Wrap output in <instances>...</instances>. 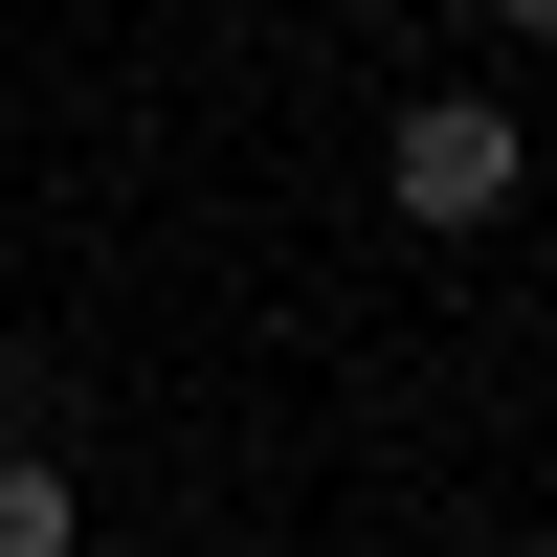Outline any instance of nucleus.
<instances>
[{"label": "nucleus", "instance_id": "1", "mask_svg": "<svg viewBox=\"0 0 557 557\" xmlns=\"http://www.w3.org/2000/svg\"><path fill=\"white\" fill-rule=\"evenodd\" d=\"M513 178H535V134L491 112V89H424V112L380 134V201H401V223H446V246H469V223H513Z\"/></svg>", "mask_w": 557, "mask_h": 557}, {"label": "nucleus", "instance_id": "2", "mask_svg": "<svg viewBox=\"0 0 557 557\" xmlns=\"http://www.w3.org/2000/svg\"><path fill=\"white\" fill-rule=\"evenodd\" d=\"M0 557H89V491L45 469V446H0Z\"/></svg>", "mask_w": 557, "mask_h": 557}, {"label": "nucleus", "instance_id": "3", "mask_svg": "<svg viewBox=\"0 0 557 557\" xmlns=\"http://www.w3.org/2000/svg\"><path fill=\"white\" fill-rule=\"evenodd\" d=\"M491 23H513V45H557V0H491Z\"/></svg>", "mask_w": 557, "mask_h": 557}]
</instances>
